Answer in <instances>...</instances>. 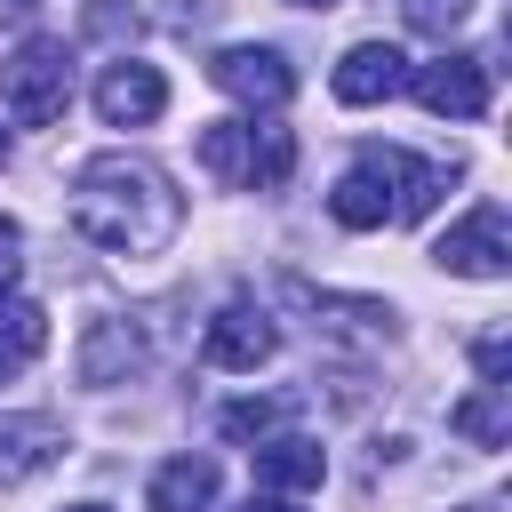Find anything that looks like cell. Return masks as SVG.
Segmentation results:
<instances>
[{
	"label": "cell",
	"mask_w": 512,
	"mask_h": 512,
	"mask_svg": "<svg viewBox=\"0 0 512 512\" xmlns=\"http://www.w3.org/2000/svg\"><path fill=\"white\" fill-rule=\"evenodd\" d=\"M272 416H280L272 400H232L216 424H224V440H264V432H272Z\"/></svg>",
	"instance_id": "obj_18"
},
{
	"label": "cell",
	"mask_w": 512,
	"mask_h": 512,
	"mask_svg": "<svg viewBox=\"0 0 512 512\" xmlns=\"http://www.w3.org/2000/svg\"><path fill=\"white\" fill-rule=\"evenodd\" d=\"M488 512H496V504H488Z\"/></svg>",
	"instance_id": "obj_26"
},
{
	"label": "cell",
	"mask_w": 512,
	"mask_h": 512,
	"mask_svg": "<svg viewBox=\"0 0 512 512\" xmlns=\"http://www.w3.org/2000/svg\"><path fill=\"white\" fill-rule=\"evenodd\" d=\"M64 104H72V48L48 40V32H32L0 64V112L16 128H48V120H64Z\"/></svg>",
	"instance_id": "obj_3"
},
{
	"label": "cell",
	"mask_w": 512,
	"mask_h": 512,
	"mask_svg": "<svg viewBox=\"0 0 512 512\" xmlns=\"http://www.w3.org/2000/svg\"><path fill=\"white\" fill-rule=\"evenodd\" d=\"M240 512H296V504H288V496H272V488H264V496H248V504H240Z\"/></svg>",
	"instance_id": "obj_22"
},
{
	"label": "cell",
	"mask_w": 512,
	"mask_h": 512,
	"mask_svg": "<svg viewBox=\"0 0 512 512\" xmlns=\"http://www.w3.org/2000/svg\"><path fill=\"white\" fill-rule=\"evenodd\" d=\"M208 368H264L272 352H280V328L256 312V304H224L216 320H208Z\"/></svg>",
	"instance_id": "obj_10"
},
{
	"label": "cell",
	"mask_w": 512,
	"mask_h": 512,
	"mask_svg": "<svg viewBox=\"0 0 512 512\" xmlns=\"http://www.w3.org/2000/svg\"><path fill=\"white\" fill-rule=\"evenodd\" d=\"M96 112H104V128H152V120L168 112V80H160L152 64L120 56V64L96 72Z\"/></svg>",
	"instance_id": "obj_8"
},
{
	"label": "cell",
	"mask_w": 512,
	"mask_h": 512,
	"mask_svg": "<svg viewBox=\"0 0 512 512\" xmlns=\"http://www.w3.org/2000/svg\"><path fill=\"white\" fill-rule=\"evenodd\" d=\"M0 160H8V128H0Z\"/></svg>",
	"instance_id": "obj_24"
},
{
	"label": "cell",
	"mask_w": 512,
	"mask_h": 512,
	"mask_svg": "<svg viewBox=\"0 0 512 512\" xmlns=\"http://www.w3.org/2000/svg\"><path fill=\"white\" fill-rule=\"evenodd\" d=\"M432 256H440V272H456V280H504V272H512V216H504V200H480L472 216H456Z\"/></svg>",
	"instance_id": "obj_4"
},
{
	"label": "cell",
	"mask_w": 512,
	"mask_h": 512,
	"mask_svg": "<svg viewBox=\"0 0 512 512\" xmlns=\"http://www.w3.org/2000/svg\"><path fill=\"white\" fill-rule=\"evenodd\" d=\"M448 432L472 440V448H504V440H512V384H472V392L448 408Z\"/></svg>",
	"instance_id": "obj_16"
},
{
	"label": "cell",
	"mask_w": 512,
	"mask_h": 512,
	"mask_svg": "<svg viewBox=\"0 0 512 512\" xmlns=\"http://www.w3.org/2000/svg\"><path fill=\"white\" fill-rule=\"evenodd\" d=\"M40 344H48V312H40L32 296L0 288V384H8V376H24V368L40 360Z\"/></svg>",
	"instance_id": "obj_17"
},
{
	"label": "cell",
	"mask_w": 512,
	"mask_h": 512,
	"mask_svg": "<svg viewBox=\"0 0 512 512\" xmlns=\"http://www.w3.org/2000/svg\"><path fill=\"white\" fill-rule=\"evenodd\" d=\"M200 168L232 192H264L296 168V136L272 120H208L200 128Z\"/></svg>",
	"instance_id": "obj_2"
},
{
	"label": "cell",
	"mask_w": 512,
	"mask_h": 512,
	"mask_svg": "<svg viewBox=\"0 0 512 512\" xmlns=\"http://www.w3.org/2000/svg\"><path fill=\"white\" fill-rule=\"evenodd\" d=\"M56 456H64V432L48 416H0V488H24Z\"/></svg>",
	"instance_id": "obj_12"
},
{
	"label": "cell",
	"mask_w": 512,
	"mask_h": 512,
	"mask_svg": "<svg viewBox=\"0 0 512 512\" xmlns=\"http://www.w3.org/2000/svg\"><path fill=\"white\" fill-rule=\"evenodd\" d=\"M472 360H480V384H504V360H512V344H504V328H488V336L472 344Z\"/></svg>",
	"instance_id": "obj_20"
},
{
	"label": "cell",
	"mask_w": 512,
	"mask_h": 512,
	"mask_svg": "<svg viewBox=\"0 0 512 512\" xmlns=\"http://www.w3.org/2000/svg\"><path fill=\"white\" fill-rule=\"evenodd\" d=\"M136 360H144V344H136L128 320H96V328L80 336V384H128Z\"/></svg>",
	"instance_id": "obj_15"
},
{
	"label": "cell",
	"mask_w": 512,
	"mask_h": 512,
	"mask_svg": "<svg viewBox=\"0 0 512 512\" xmlns=\"http://www.w3.org/2000/svg\"><path fill=\"white\" fill-rule=\"evenodd\" d=\"M288 8H336V0H288Z\"/></svg>",
	"instance_id": "obj_23"
},
{
	"label": "cell",
	"mask_w": 512,
	"mask_h": 512,
	"mask_svg": "<svg viewBox=\"0 0 512 512\" xmlns=\"http://www.w3.org/2000/svg\"><path fill=\"white\" fill-rule=\"evenodd\" d=\"M72 512H104V504H72Z\"/></svg>",
	"instance_id": "obj_25"
},
{
	"label": "cell",
	"mask_w": 512,
	"mask_h": 512,
	"mask_svg": "<svg viewBox=\"0 0 512 512\" xmlns=\"http://www.w3.org/2000/svg\"><path fill=\"white\" fill-rule=\"evenodd\" d=\"M328 88H336V104H392V96L408 88V56H400L392 40H360V48H344V64L328 72Z\"/></svg>",
	"instance_id": "obj_9"
},
{
	"label": "cell",
	"mask_w": 512,
	"mask_h": 512,
	"mask_svg": "<svg viewBox=\"0 0 512 512\" xmlns=\"http://www.w3.org/2000/svg\"><path fill=\"white\" fill-rule=\"evenodd\" d=\"M328 480V448L320 440H304V432H272V440H256V488H272V496H304V488H320Z\"/></svg>",
	"instance_id": "obj_11"
},
{
	"label": "cell",
	"mask_w": 512,
	"mask_h": 512,
	"mask_svg": "<svg viewBox=\"0 0 512 512\" xmlns=\"http://www.w3.org/2000/svg\"><path fill=\"white\" fill-rule=\"evenodd\" d=\"M208 80H216L232 104H248V112H280V104L296 96V72H288L280 48H216V56H208Z\"/></svg>",
	"instance_id": "obj_5"
},
{
	"label": "cell",
	"mask_w": 512,
	"mask_h": 512,
	"mask_svg": "<svg viewBox=\"0 0 512 512\" xmlns=\"http://www.w3.org/2000/svg\"><path fill=\"white\" fill-rule=\"evenodd\" d=\"M72 232L104 256H160L184 232V192L136 152H96L72 176Z\"/></svg>",
	"instance_id": "obj_1"
},
{
	"label": "cell",
	"mask_w": 512,
	"mask_h": 512,
	"mask_svg": "<svg viewBox=\"0 0 512 512\" xmlns=\"http://www.w3.org/2000/svg\"><path fill=\"white\" fill-rule=\"evenodd\" d=\"M152 512H208L216 504V456H168L144 488Z\"/></svg>",
	"instance_id": "obj_13"
},
{
	"label": "cell",
	"mask_w": 512,
	"mask_h": 512,
	"mask_svg": "<svg viewBox=\"0 0 512 512\" xmlns=\"http://www.w3.org/2000/svg\"><path fill=\"white\" fill-rule=\"evenodd\" d=\"M360 160L384 176V192H392V224H424V216L440 208L448 176H456V160L440 168V160H416V152H400V144H368Z\"/></svg>",
	"instance_id": "obj_6"
},
{
	"label": "cell",
	"mask_w": 512,
	"mask_h": 512,
	"mask_svg": "<svg viewBox=\"0 0 512 512\" xmlns=\"http://www.w3.org/2000/svg\"><path fill=\"white\" fill-rule=\"evenodd\" d=\"M408 88L432 120H480L488 112V64L480 56H432L408 72Z\"/></svg>",
	"instance_id": "obj_7"
},
{
	"label": "cell",
	"mask_w": 512,
	"mask_h": 512,
	"mask_svg": "<svg viewBox=\"0 0 512 512\" xmlns=\"http://www.w3.org/2000/svg\"><path fill=\"white\" fill-rule=\"evenodd\" d=\"M16 272H24V224L0 216V288H16Z\"/></svg>",
	"instance_id": "obj_21"
},
{
	"label": "cell",
	"mask_w": 512,
	"mask_h": 512,
	"mask_svg": "<svg viewBox=\"0 0 512 512\" xmlns=\"http://www.w3.org/2000/svg\"><path fill=\"white\" fill-rule=\"evenodd\" d=\"M400 8H408V24H416V32H440V40H448V32L464 24V8H472V0H400Z\"/></svg>",
	"instance_id": "obj_19"
},
{
	"label": "cell",
	"mask_w": 512,
	"mask_h": 512,
	"mask_svg": "<svg viewBox=\"0 0 512 512\" xmlns=\"http://www.w3.org/2000/svg\"><path fill=\"white\" fill-rule=\"evenodd\" d=\"M328 216H336L344 232H376V224H392V192H384V176H376L368 160H352V168L336 176V192H328Z\"/></svg>",
	"instance_id": "obj_14"
}]
</instances>
